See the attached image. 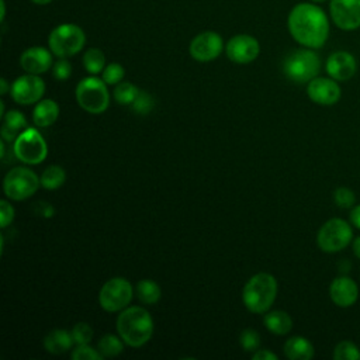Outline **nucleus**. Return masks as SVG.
Here are the masks:
<instances>
[{"label": "nucleus", "instance_id": "1", "mask_svg": "<svg viewBox=\"0 0 360 360\" xmlns=\"http://www.w3.org/2000/svg\"><path fill=\"white\" fill-rule=\"evenodd\" d=\"M290 35L302 46L322 48L329 37V20L315 3L295 4L287 18Z\"/></svg>", "mask_w": 360, "mask_h": 360}, {"label": "nucleus", "instance_id": "2", "mask_svg": "<svg viewBox=\"0 0 360 360\" xmlns=\"http://www.w3.org/2000/svg\"><path fill=\"white\" fill-rule=\"evenodd\" d=\"M115 325L120 338L131 347L143 346L153 333L152 316L142 307H127L120 311Z\"/></svg>", "mask_w": 360, "mask_h": 360}, {"label": "nucleus", "instance_id": "3", "mask_svg": "<svg viewBox=\"0 0 360 360\" xmlns=\"http://www.w3.org/2000/svg\"><path fill=\"white\" fill-rule=\"evenodd\" d=\"M277 295V280L270 273H257L248 280L242 290V301L248 311L266 314Z\"/></svg>", "mask_w": 360, "mask_h": 360}, {"label": "nucleus", "instance_id": "4", "mask_svg": "<svg viewBox=\"0 0 360 360\" xmlns=\"http://www.w3.org/2000/svg\"><path fill=\"white\" fill-rule=\"evenodd\" d=\"M321 70V58L311 48L294 49L283 62L284 75L294 83H309Z\"/></svg>", "mask_w": 360, "mask_h": 360}, {"label": "nucleus", "instance_id": "5", "mask_svg": "<svg viewBox=\"0 0 360 360\" xmlns=\"http://www.w3.org/2000/svg\"><path fill=\"white\" fill-rule=\"evenodd\" d=\"M77 104L90 114H101L110 105L107 83L96 76L82 79L75 90Z\"/></svg>", "mask_w": 360, "mask_h": 360}, {"label": "nucleus", "instance_id": "6", "mask_svg": "<svg viewBox=\"0 0 360 360\" xmlns=\"http://www.w3.org/2000/svg\"><path fill=\"white\" fill-rule=\"evenodd\" d=\"M84 42V31L79 25L70 22L59 24L48 37L49 49L58 58H70L76 55L83 49Z\"/></svg>", "mask_w": 360, "mask_h": 360}, {"label": "nucleus", "instance_id": "7", "mask_svg": "<svg viewBox=\"0 0 360 360\" xmlns=\"http://www.w3.org/2000/svg\"><path fill=\"white\" fill-rule=\"evenodd\" d=\"M353 225L342 218L328 219L316 233V245L325 253H338L352 245Z\"/></svg>", "mask_w": 360, "mask_h": 360}, {"label": "nucleus", "instance_id": "8", "mask_svg": "<svg viewBox=\"0 0 360 360\" xmlns=\"http://www.w3.org/2000/svg\"><path fill=\"white\" fill-rule=\"evenodd\" d=\"M41 186L39 177L28 167H14L3 179V191L7 198L22 201L34 195Z\"/></svg>", "mask_w": 360, "mask_h": 360}, {"label": "nucleus", "instance_id": "9", "mask_svg": "<svg viewBox=\"0 0 360 360\" xmlns=\"http://www.w3.org/2000/svg\"><path fill=\"white\" fill-rule=\"evenodd\" d=\"M13 152L25 165H39L48 155V146L42 135L28 127L13 142Z\"/></svg>", "mask_w": 360, "mask_h": 360}, {"label": "nucleus", "instance_id": "10", "mask_svg": "<svg viewBox=\"0 0 360 360\" xmlns=\"http://www.w3.org/2000/svg\"><path fill=\"white\" fill-rule=\"evenodd\" d=\"M132 297V284L127 278L112 277L100 288L98 304L107 312H120L129 305Z\"/></svg>", "mask_w": 360, "mask_h": 360}, {"label": "nucleus", "instance_id": "11", "mask_svg": "<svg viewBox=\"0 0 360 360\" xmlns=\"http://www.w3.org/2000/svg\"><path fill=\"white\" fill-rule=\"evenodd\" d=\"M45 93V83L38 75L18 76L10 86L11 98L21 105H30L38 103Z\"/></svg>", "mask_w": 360, "mask_h": 360}, {"label": "nucleus", "instance_id": "12", "mask_svg": "<svg viewBox=\"0 0 360 360\" xmlns=\"http://www.w3.org/2000/svg\"><path fill=\"white\" fill-rule=\"evenodd\" d=\"M224 49V41L214 31H204L195 35L188 46V52L197 62H211L217 59Z\"/></svg>", "mask_w": 360, "mask_h": 360}, {"label": "nucleus", "instance_id": "13", "mask_svg": "<svg viewBox=\"0 0 360 360\" xmlns=\"http://www.w3.org/2000/svg\"><path fill=\"white\" fill-rule=\"evenodd\" d=\"M329 13L338 28L343 31L360 28V0H330Z\"/></svg>", "mask_w": 360, "mask_h": 360}, {"label": "nucleus", "instance_id": "14", "mask_svg": "<svg viewBox=\"0 0 360 360\" xmlns=\"http://www.w3.org/2000/svg\"><path fill=\"white\" fill-rule=\"evenodd\" d=\"M225 53L233 63L246 65L259 56L260 45L255 37L248 34H238L226 42Z\"/></svg>", "mask_w": 360, "mask_h": 360}, {"label": "nucleus", "instance_id": "15", "mask_svg": "<svg viewBox=\"0 0 360 360\" xmlns=\"http://www.w3.org/2000/svg\"><path fill=\"white\" fill-rule=\"evenodd\" d=\"M307 94L311 101L319 105H333L340 100L342 90L338 80L316 76L307 84Z\"/></svg>", "mask_w": 360, "mask_h": 360}, {"label": "nucleus", "instance_id": "16", "mask_svg": "<svg viewBox=\"0 0 360 360\" xmlns=\"http://www.w3.org/2000/svg\"><path fill=\"white\" fill-rule=\"evenodd\" d=\"M325 69L329 77L338 82H347L357 72V60L347 51H336L328 56Z\"/></svg>", "mask_w": 360, "mask_h": 360}, {"label": "nucleus", "instance_id": "17", "mask_svg": "<svg viewBox=\"0 0 360 360\" xmlns=\"http://www.w3.org/2000/svg\"><path fill=\"white\" fill-rule=\"evenodd\" d=\"M329 297L339 308H349L356 304L359 298V287L349 276H339L332 280L329 285Z\"/></svg>", "mask_w": 360, "mask_h": 360}, {"label": "nucleus", "instance_id": "18", "mask_svg": "<svg viewBox=\"0 0 360 360\" xmlns=\"http://www.w3.org/2000/svg\"><path fill=\"white\" fill-rule=\"evenodd\" d=\"M52 55L53 53L51 52V49L48 51L44 46H31L21 53L20 66L27 73L42 75L52 68L53 65Z\"/></svg>", "mask_w": 360, "mask_h": 360}, {"label": "nucleus", "instance_id": "19", "mask_svg": "<svg viewBox=\"0 0 360 360\" xmlns=\"http://www.w3.org/2000/svg\"><path fill=\"white\" fill-rule=\"evenodd\" d=\"M28 128L27 120L24 114H21L18 110H11L3 115V124H1V139L4 142H14L17 136Z\"/></svg>", "mask_w": 360, "mask_h": 360}, {"label": "nucleus", "instance_id": "20", "mask_svg": "<svg viewBox=\"0 0 360 360\" xmlns=\"http://www.w3.org/2000/svg\"><path fill=\"white\" fill-rule=\"evenodd\" d=\"M75 345L72 332L65 329H53L44 339V347L51 354H63Z\"/></svg>", "mask_w": 360, "mask_h": 360}, {"label": "nucleus", "instance_id": "21", "mask_svg": "<svg viewBox=\"0 0 360 360\" xmlns=\"http://www.w3.org/2000/svg\"><path fill=\"white\" fill-rule=\"evenodd\" d=\"M284 354L290 360H311L315 350L312 343L304 336H292L284 343Z\"/></svg>", "mask_w": 360, "mask_h": 360}, {"label": "nucleus", "instance_id": "22", "mask_svg": "<svg viewBox=\"0 0 360 360\" xmlns=\"http://www.w3.org/2000/svg\"><path fill=\"white\" fill-rule=\"evenodd\" d=\"M59 117V105L52 98H44L35 103L32 111V120L37 127H49Z\"/></svg>", "mask_w": 360, "mask_h": 360}, {"label": "nucleus", "instance_id": "23", "mask_svg": "<svg viewBox=\"0 0 360 360\" xmlns=\"http://www.w3.org/2000/svg\"><path fill=\"white\" fill-rule=\"evenodd\" d=\"M263 323L269 332L278 335V336L287 335L292 329L291 316L285 311H281V309L267 311L264 314Z\"/></svg>", "mask_w": 360, "mask_h": 360}, {"label": "nucleus", "instance_id": "24", "mask_svg": "<svg viewBox=\"0 0 360 360\" xmlns=\"http://www.w3.org/2000/svg\"><path fill=\"white\" fill-rule=\"evenodd\" d=\"M135 292H136L138 300H139L142 304H148V305L156 304V302L160 300V295H162V291H160L159 284H158L156 281L150 280V278L139 280V281L136 283Z\"/></svg>", "mask_w": 360, "mask_h": 360}, {"label": "nucleus", "instance_id": "25", "mask_svg": "<svg viewBox=\"0 0 360 360\" xmlns=\"http://www.w3.org/2000/svg\"><path fill=\"white\" fill-rule=\"evenodd\" d=\"M97 350L103 359L115 357L122 353L124 340L120 338V335L115 336L112 333H107L97 342Z\"/></svg>", "mask_w": 360, "mask_h": 360}, {"label": "nucleus", "instance_id": "26", "mask_svg": "<svg viewBox=\"0 0 360 360\" xmlns=\"http://www.w3.org/2000/svg\"><path fill=\"white\" fill-rule=\"evenodd\" d=\"M65 180H66V173L63 167L58 165L48 166L39 177L41 187H44L45 190H56L65 183Z\"/></svg>", "mask_w": 360, "mask_h": 360}, {"label": "nucleus", "instance_id": "27", "mask_svg": "<svg viewBox=\"0 0 360 360\" xmlns=\"http://www.w3.org/2000/svg\"><path fill=\"white\" fill-rule=\"evenodd\" d=\"M83 66L90 75H97L105 68V56L98 48H89L83 55Z\"/></svg>", "mask_w": 360, "mask_h": 360}, {"label": "nucleus", "instance_id": "28", "mask_svg": "<svg viewBox=\"0 0 360 360\" xmlns=\"http://www.w3.org/2000/svg\"><path fill=\"white\" fill-rule=\"evenodd\" d=\"M139 89L129 82H120L114 89V100L121 105H131L138 96Z\"/></svg>", "mask_w": 360, "mask_h": 360}, {"label": "nucleus", "instance_id": "29", "mask_svg": "<svg viewBox=\"0 0 360 360\" xmlns=\"http://www.w3.org/2000/svg\"><path fill=\"white\" fill-rule=\"evenodd\" d=\"M335 360H360V349L352 340H340L333 349Z\"/></svg>", "mask_w": 360, "mask_h": 360}, {"label": "nucleus", "instance_id": "30", "mask_svg": "<svg viewBox=\"0 0 360 360\" xmlns=\"http://www.w3.org/2000/svg\"><path fill=\"white\" fill-rule=\"evenodd\" d=\"M136 114H139V115H146V114H149L152 110H153V107H155V100H153V97L149 94V93H146V91H143V90H139V93H138V96L135 97V100L132 101V104L129 105Z\"/></svg>", "mask_w": 360, "mask_h": 360}, {"label": "nucleus", "instance_id": "31", "mask_svg": "<svg viewBox=\"0 0 360 360\" xmlns=\"http://www.w3.org/2000/svg\"><path fill=\"white\" fill-rule=\"evenodd\" d=\"M333 201L342 210H352L356 205V195L352 188L342 186L333 191Z\"/></svg>", "mask_w": 360, "mask_h": 360}, {"label": "nucleus", "instance_id": "32", "mask_svg": "<svg viewBox=\"0 0 360 360\" xmlns=\"http://www.w3.org/2000/svg\"><path fill=\"white\" fill-rule=\"evenodd\" d=\"M124 75H125V70L124 68L120 65V63H108L104 70L101 72V79L107 83V84H118L120 82H122L124 79Z\"/></svg>", "mask_w": 360, "mask_h": 360}, {"label": "nucleus", "instance_id": "33", "mask_svg": "<svg viewBox=\"0 0 360 360\" xmlns=\"http://www.w3.org/2000/svg\"><path fill=\"white\" fill-rule=\"evenodd\" d=\"M239 342H240V346L245 352H256L260 346V336L259 333L255 330V329H243L240 332V336H239Z\"/></svg>", "mask_w": 360, "mask_h": 360}, {"label": "nucleus", "instance_id": "34", "mask_svg": "<svg viewBox=\"0 0 360 360\" xmlns=\"http://www.w3.org/2000/svg\"><path fill=\"white\" fill-rule=\"evenodd\" d=\"M72 336L75 340V345H87L90 343L93 338V329L86 322H79L72 328Z\"/></svg>", "mask_w": 360, "mask_h": 360}, {"label": "nucleus", "instance_id": "35", "mask_svg": "<svg viewBox=\"0 0 360 360\" xmlns=\"http://www.w3.org/2000/svg\"><path fill=\"white\" fill-rule=\"evenodd\" d=\"M70 357L73 360H100L103 359L97 349H93L87 345H76V347L72 350Z\"/></svg>", "mask_w": 360, "mask_h": 360}, {"label": "nucleus", "instance_id": "36", "mask_svg": "<svg viewBox=\"0 0 360 360\" xmlns=\"http://www.w3.org/2000/svg\"><path fill=\"white\" fill-rule=\"evenodd\" d=\"M72 75V65L70 62L66 60V58H59L53 65H52V76L56 80H66Z\"/></svg>", "mask_w": 360, "mask_h": 360}, {"label": "nucleus", "instance_id": "37", "mask_svg": "<svg viewBox=\"0 0 360 360\" xmlns=\"http://www.w3.org/2000/svg\"><path fill=\"white\" fill-rule=\"evenodd\" d=\"M14 219V208L7 200L0 201V221L1 228H6Z\"/></svg>", "mask_w": 360, "mask_h": 360}, {"label": "nucleus", "instance_id": "38", "mask_svg": "<svg viewBox=\"0 0 360 360\" xmlns=\"http://www.w3.org/2000/svg\"><path fill=\"white\" fill-rule=\"evenodd\" d=\"M35 212L44 218H51L55 212L53 207L49 204V202H45V201H38V204L35 205Z\"/></svg>", "mask_w": 360, "mask_h": 360}, {"label": "nucleus", "instance_id": "39", "mask_svg": "<svg viewBox=\"0 0 360 360\" xmlns=\"http://www.w3.org/2000/svg\"><path fill=\"white\" fill-rule=\"evenodd\" d=\"M252 360H277V356L267 349H257L252 354Z\"/></svg>", "mask_w": 360, "mask_h": 360}, {"label": "nucleus", "instance_id": "40", "mask_svg": "<svg viewBox=\"0 0 360 360\" xmlns=\"http://www.w3.org/2000/svg\"><path fill=\"white\" fill-rule=\"evenodd\" d=\"M349 221L350 224L360 229V204H356L352 210H350V214H349Z\"/></svg>", "mask_w": 360, "mask_h": 360}, {"label": "nucleus", "instance_id": "41", "mask_svg": "<svg viewBox=\"0 0 360 360\" xmlns=\"http://www.w3.org/2000/svg\"><path fill=\"white\" fill-rule=\"evenodd\" d=\"M352 250L357 259H360V235L353 238L352 240Z\"/></svg>", "mask_w": 360, "mask_h": 360}, {"label": "nucleus", "instance_id": "42", "mask_svg": "<svg viewBox=\"0 0 360 360\" xmlns=\"http://www.w3.org/2000/svg\"><path fill=\"white\" fill-rule=\"evenodd\" d=\"M0 94L3 96V94H6L7 93V90H8V84H7V80L4 79V77H1L0 79Z\"/></svg>", "mask_w": 360, "mask_h": 360}, {"label": "nucleus", "instance_id": "43", "mask_svg": "<svg viewBox=\"0 0 360 360\" xmlns=\"http://www.w3.org/2000/svg\"><path fill=\"white\" fill-rule=\"evenodd\" d=\"M0 8H1L0 21H3V20H4V17H6V1H4V0H0Z\"/></svg>", "mask_w": 360, "mask_h": 360}, {"label": "nucleus", "instance_id": "44", "mask_svg": "<svg viewBox=\"0 0 360 360\" xmlns=\"http://www.w3.org/2000/svg\"><path fill=\"white\" fill-rule=\"evenodd\" d=\"M34 4H38V6H45L48 3H51L52 0H31Z\"/></svg>", "mask_w": 360, "mask_h": 360}, {"label": "nucleus", "instance_id": "45", "mask_svg": "<svg viewBox=\"0 0 360 360\" xmlns=\"http://www.w3.org/2000/svg\"><path fill=\"white\" fill-rule=\"evenodd\" d=\"M309 1H312V3H322V1H326V0H309Z\"/></svg>", "mask_w": 360, "mask_h": 360}]
</instances>
